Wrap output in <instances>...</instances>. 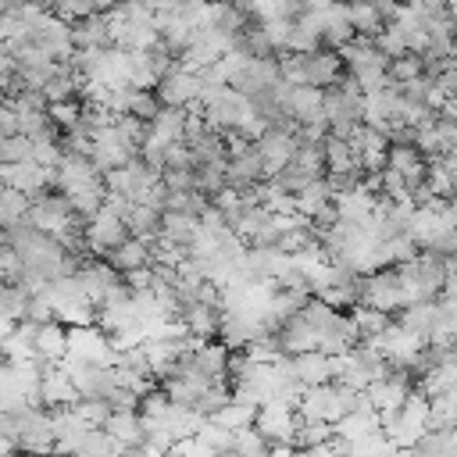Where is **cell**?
Returning <instances> with one entry per match:
<instances>
[{
  "label": "cell",
  "instance_id": "cell-1",
  "mask_svg": "<svg viewBox=\"0 0 457 457\" xmlns=\"http://www.w3.org/2000/svg\"><path fill=\"white\" fill-rule=\"evenodd\" d=\"M428 414H432V396L421 393V389H411V396L403 400L400 411H386L382 414V432L400 450H414L418 439L428 432Z\"/></svg>",
  "mask_w": 457,
  "mask_h": 457
},
{
  "label": "cell",
  "instance_id": "cell-2",
  "mask_svg": "<svg viewBox=\"0 0 457 457\" xmlns=\"http://www.w3.org/2000/svg\"><path fill=\"white\" fill-rule=\"evenodd\" d=\"M361 303L382 307L389 314L400 311L407 303V293H403V282H400V268L386 264V268H375V271L361 275Z\"/></svg>",
  "mask_w": 457,
  "mask_h": 457
},
{
  "label": "cell",
  "instance_id": "cell-3",
  "mask_svg": "<svg viewBox=\"0 0 457 457\" xmlns=\"http://www.w3.org/2000/svg\"><path fill=\"white\" fill-rule=\"evenodd\" d=\"M132 232H129V221L121 214H114L107 204L86 218V243H89V253L93 257H107L118 243H125Z\"/></svg>",
  "mask_w": 457,
  "mask_h": 457
},
{
  "label": "cell",
  "instance_id": "cell-4",
  "mask_svg": "<svg viewBox=\"0 0 457 457\" xmlns=\"http://www.w3.org/2000/svg\"><path fill=\"white\" fill-rule=\"evenodd\" d=\"M278 79H286L282 75V64H278V57H250L236 75H232V82L228 86H236L243 96H261V93H268V89H275V82Z\"/></svg>",
  "mask_w": 457,
  "mask_h": 457
},
{
  "label": "cell",
  "instance_id": "cell-5",
  "mask_svg": "<svg viewBox=\"0 0 457 457\" xmlns=\"http://www.w3.org/2000/svg\"><path fill=\"white\" fill-rule=\"evenodd\" d=\"M296 146H300L296 132H293V129H275V125L257 139V150H261V157H264L268 179H275V175L296 157Z\"/></svg>",
  "mask_w": 457,
  "mask_h": 457
},
{
  "label": "cell",
  "instance_id": "cell-6",
  "mask_svg": "<svg viewBox=\"0 0 457 457\" xmlns=\"http://www.w3.org/2000/svg\"><path fill=\"white\" fill-rule=\"evenodd\" d=\"M282 371L296 375L303 386H318V382H328L332 378V357L325 350H303V353H282L275 361Z\"/></svg>",
  "mask_w": 457,
  "mask_h": 457
},
{
  "label": "cell",
  "instance_id": "cell-7",
  "mask_svg": "<svg viewBox=\"0 0 457 457\" xmlns=\"http://www.w3.org/2000/svg\"><path fill=\"white\" fill-rule=\"evenodd\" d=\"M154 89H157L161 104L189 107V104H193V100H200V93H204V75H200V71H193V68H179V71L164 75Z\"/></svg>",
  "mask_w": 457,
  "mask_h": 457
},
{
  "label": "cell",
  "instance_id": "cell-8",
  "mask_svg": "<svg viewBox=\"0 0 457 457\" xmlns=\"http://www.w3.org/2000/svg\"><path fill=\"white\" fill-rule=\"evenodd\" d=\"M450 228H453V221L443 211V200L439 204H428V207H414L411 211V221H407V232L418 239V246H436Z\"/></svg>",
  "mask_w": 457,
  "mask_h": 457
},
{
  "label": "cell",
  "instance_id": "cell-9",
  "mask_svg": "<svg viewBox=\"0 0 457 457\" xmlns=\"http://www.w3.org/2000/svg\"><path fill=\"white\" fill-rule=\"evenodd\" d=\"M43 407H75L79 403V386L64 364H43Z\"/></svg>",
  "mask_w": 457,
  "mask_h": 457
},
{
  "label": "cell",
  "instance_id": "cell-10",
  "mask_svg": "<svg viewBox=\"0 0 457 457\" xmlns=\"http://www.w3.org/2000/svg\"><path fill=\"white\" fill-rule=\"evenodd\" d=\"M286 111L296 118V125H311V121H325V86H311V82H293Z\"/></svg>",
  "mask_w": 457,
  "mask_h": 457
},
{
  "label": "cell",
  "instance_id": "cell-11",
  "mask_svg": "<svg viewBox=\"0 0 457 457\" xmlns=\"http://www.w3.org/2000/svg\"><path fill=\"white\" fill-rule=\"evenodd\" d=\"M71 343H68V325L64 321H43L39 332H36V357L43 364H61L68 357Z\"/></svg>",
  "mask_w": 457,
  "mask_h": 457
},
{
  "label": "cell",
  "instance_id": "cell-12",
  "mask_svg": "<svg viewBox=\"0 0 457 457\" xmlns=\"http://www.w3.org/2000/svg\"><path fill=\"white\" fill-rule=\"evenodd\" d=\"M261 179H268V171H264V157H261L257 143H253L250 150L228 157V186H236V189H250V186L261 182Z\"/></svg>",
  "mask_w": 457,
  "mask_h": 457
},
{
  "label": "cell",
  "instance_id": "cell-13",
  "mask_svg": "<svg viewBox=\"0 0 457 457\" xmlns=\"http://www.w3.org/2000/svg\"><path fill=\"white\" fill-rule=\"evenodd\" d=\"M186 121H189V107H171L164 104L157 111V118L150 121V136L161 143H186Z\"/></svg>",
  "mask_w": 457,
  "mask_h": 457
},
{
  "label": "cell",
  "instance_id": "cell-14",
  "mask_svg": "<svg viewBox=\"0 0 457 457\" xmlns=\"http://www.w3.org/2000/svg\"><path fill=\"white\" fill-rule=\"evenodd\" d=\"M125 221H129V232L146 239V243H154L164 232V211L157 204H146V200H136L132 211L125 214Z\"/></svg>",
  "mask_w": 457,
  "mask_h": 457
},
{
  "label": "cell",
  "instance_id": "cell-15",
  "mask_svg": "<svg viewBox=\"0 0 457 457\" xmlns=\"http://www.w3.org/2000/svg\"><path fill=\"white\" fill-rule=\"evenodd\" d=\"M107 261L125 275V271H132V268L150 264V261H154V246H150L146 239H139V236H129L125 243H118V246L107 253Z\"/></svg>",
  "mask_w": 457,
  "mask_h": 457
},
{
  "label": "cell",
  "instance_id": "cell-16",
  "mask_svg": "<svg viewBox=\"0 0 457 457\" xmlns=\"http://www.w3.org/2000/svg\"><path fill=\"white\" fill-rule=\"evenodd\" d=\"M282 343H286V353H303V350H318V343H321V332L303 318V314H296V318H289L286 325H282Z\"/></svg>",
  "mask_w": 457,
  "mask_h": 457
},
{
  "label": "cell",
  "instance_id": "cell-17",
  "mask_svg": "<svg viewBox=\"0 0 457 457\" xmlns=\"http://www.w3.org/2000/svg\"><path fill=\"white\" fill-rule=\"evenodd\" d=\"M439 300H411V303H403L396 314H400V321L407 325V328H414V332H421L425 339H428V332H432V325H436V318H439Z\"/></svg>",
  "mask_w": 457,
  "mask_h": 457
},
{
  "label": "cell",
  "instance_id": "cell-18",
  "mask_svg": "<svg viewBox=\"0 0 457 457\" xmlns=\"http://www.w3.org/2000/svg\"><path fill=\"white\" fill-rule=\"evenodd\" d=\"M143 150H136V146H129L125 139H104V143H96L93 146V164L100 168V171H111V168H121V164H129L132 157H139Z\"/></svg>",
  "mask_w": 457,
  "mask_h": 457
},
{
  "label": "cell",
  "instance_id": "cell-19",
  "mask_svg": "<svg viewBox=\"0 0 457 457\" xmlns=\"http://www.w3.org/2000/svg\"><path fill=\"white\" fill-rule=\"evenodd\" d=\"M325 164H328V171H361V168H364L361 157L353 154L350 139H343V136H336V132L325 136Z\"/></svg>",
  "mask_w": 457,
  "mask_h": 457
},
{
  "label": "cell",
  "instance_id": "cell-20",
  "mask_svg": "<svg viewBox=\"0 0 457 457\" xmlns=\"http://www.w3.org/2000/svg\"><path fill=\"white\" fill-rule=\"evenodd\" d=\"M332 200H336V193H332V186H328V182H325V175H321V179H314L311 186H303V189L296 193V211H300V214H307V218L314 221V218H318Z\"/></svg>",
  "mask_w": 457,
  "mask_h": 457
},
{
  "label": "cell",
  "instance_id": "cell-21",
  "mask_svg": "<svg viewBox=\"0 0 457 457\" xmlns=\"http://www.w3.org/2000/svg\"><path fill=\"white\" fill-rule=\"evenodd\" d=\"M200 228H204V221H200L196 214H186V211H164V232H161L164 239L189 246V243L200 236Z\"/></svg>",
  "mask_w": 457,
  "mask_h": 457
},
{
  "label": "cell",
  "instance_id": "cell-22",
  "mask_svg": "<svg viewBox=\"0 0 457 457\" xmlns=\"http://www.w3.org/2000/svg\"><path fill=\"white\" fill-rule=\"evenodd\" d=\"M257 403H246V400H228L221 411H214L211 414V421H218V425H225V428H232V432H239V428H250L253 421H257Z\"/></svg>",
  "mask_w": 457,
  "mask_h": 457
},
{
  "label": "cell",
  "instance_id": "cell-23",
  "mask_svg": "<svg viewBox=\"0 0 457 457\" xmlns=\"http://www.w3.org/2000/svg\"><path fill=\"white\" fill-rule=\"evenodd\" d=\"M107 432H114L121 443L129 446H143V414L139 411H114L104 425Z\"/></svg>",
  "mask_w": 457,
  "mask_h": 457
},
{
  "label": "cell",
  "instance_id": "cell-24",
  "mask_svg": "<svg viewBox=\"0 0 457 457\" xmlns=\"http://www.w3.org/2000/svg\"><path fill=\"white\" fill-rule=\"evenodd\" d=\"M375 428H382V414L346 411V414L336 421V436H343L346 443H353V439H361V436H368V432H375Z\"/></svg>",
  "mask_w": 457,
  "mask_h": 457
},
{
  "label": "cell",
  "instance_id": "cell-25",
  "mask_svg": "<svg viewBox=\"0 0 457 457\" xmlns=\"http://www.w3.org/2000/svg\"><path fill=\"white\" fill-rule=\"evenodd\" d=\"M29 207H32V196L25 189L4 186V193H0V221H4V228L7 225H18L21 218H29Z\"/></svg>",
  "mask_w": 457,
  "mask_h": 457
},
{
  "label": "cell",
  "instance_id": "cell-26",
  "mask_svg": "<svg viewBox=\"0 0 457 457\" xmlns=\"http://www.w3.org/2000/svg\"><path fill=\"white\" fill-rule=\"evenodd\" d=\"M350 21H353L357 36H378L389 25L371 0H350Z\"/></svg>",
  "mask_w": 457,
  "mask_h": 457
},
{
  "label": "cell",
  "instance_id": "cell-27",
  "mask_svg": "<svg viewBox=\"0 0 457 457\" xmlns=\"http://www.w3.org/2000/svg\"><path fill=\"white\" fill-rule=\"evenodd\" d=\"M353 325H357V332H361V339H371V336H378L393 318H389V311H382V307H371V303H357L353 311Z\"/></svg>",
  "mask_w": 457,
  "mask_h": 457
},
{
  "label": "cell",
  "instance_id": "cell-28",
  "mask_svg": "<svg viewBox=\"0 0 457 457\" xmlns=\"http://www.w3.org/2000/svg\"><path fill=\"white\" fill-rule=\"evenodd\" d=\"M161 107H164V104H161V96H157V89H143V86H129V100H125V111H129V114H139V118H146V121H154Z\"/></svg>",
  "mask_w": 457,
  "mask_h": 457
},
{
  "label": "cell",
  "instance_id": "cell-29",
  "mask_svg": "<svg viewBox=\"0 0 457 457\" xmlns=\"http://www.w3.org/2000/svg\"><path fill=\"white\" fill-rule=\"evenodd\" d=\"M232 453H250V457H257V453H271V439H268L257 425L239 428L236 439H232Z\"/></svg>",
  "mask_w": 457,
  "mask_h": 457
},
{
  "label": "cell",
  "instance_id": "cell-30",
  "mask_svg": "<svg viewBox=\"0 0 457 457\" xmlns=\"http://www.w3.org/2000/svg\"><path fill=\"white\" fill-rule=\"evenodd\" d=\"M428 186L436 189V196H439V200H446V196H453V193H457V175L450 171V164H446L443 157L428 161Z\"/></svg>",
  "mask_w": 457,
  "mask_h": 457
},
{
  "label": "cell",
  "instance_id": "cell-31",
  "mask_svg": "<svg viewBox=\"0 0 457 457\" xmlns=\"http://www.w3.org/2000/svg\"><path fill=\"white\" fill-rule=\"evenodd\" d=\"M389 75H393L396 82H407V79H418V75H425V54H414V50H407V54L393 57V61H389Z\"/></svg>",
  "mask_w": 457,
  "mask_h": 457
},
{
  "label": "cell",
  "instance_id": "cell-32",
  "mask_svg": "<svg viewBox=\"0 0 457 457\" xmlns=\"http://www.w3.org/2000/svg\"><path fill=\"white\" fill-rule=\"evenodd\" d=\"M32 157V136L18 132V136H0V164H14V161H29Z\"/></svg>",
  "mask_w": 457,
  "mask_h": 457
},
{
  "label": "cell",
  "instance_id": "cell-33",
  "mask_svg": "<svg viewBox=\"0 0 457 457\" xmlns=\"http://www.w3.org/2000/svg\"><path fill=\"white\" fill-rule=\"evenodd\" d=\"M75 411H79L86 421H93V425H107V418L114 414V407H111L107 396H79Z\"/></svg>",
  "mask_w": 457,
  "mask_h": 457
},
{
  "label": "cell",
  "instance_id": "cell-34",
  "mask_svg": "<svg viewBox=\"0 0 457 457\" xmlns=\"http://www.w3.org/2000/svg\"><path fill=\"white\" fill-rule=\"evenodd\" d=\"M82 111H86V104L82 100H57V104H50V118H54V125L64 132V129H71V125H79V118H82Z\"/></svg>",
  "mask_w": 457,
  "mask_h": 457
},
{
  "label": "cell",
  "instance_id": "cell-35",
  "mask_svg": "<svg viewBox=\"0 0 457 457\" xmlns=\"http://www.w3.org/2000/svg\"><path fill=\"white\" fill-rule=\"evenodd\" d=\"M261 29L268 32V39L275 43V50L282 54V50L289 46V36H293V29H296V18H282V14H275V18L261 21Z\"/></svg>",
  "mask_w": 457,
  "mask_h": 457
},
{
  "label": "cell",
  "instance_id": "cell-36",
  "mask_svg": "<svg viewBox=\"0 0 457 457\" xmlns=\"http://www.w3.org/2000/svg\"><path fill=\"white\" fill-rule=\"evenodd\" d=\"M275 182H278L286 193H293V196H296L303 186H311V182H314V175H307V171H303L296 161H289V164H286V168L275 175Z\"/></svg>",
  "mask_w": 457,
  "mask_h": 457
},
{
  "label": "cell",
  "instance_id": "cell-37",
  "mask_svg": "<svg viewBox=\"0 0 457 457\" xmlns=\"http://www.w3.org/2000/svg\"><path fill=\"white\" fill-rule=\"evenodd\" d=\"M375 43H378V50H386L389 57L407 54V36H403V29H400V25H393V21L375 36Z\"/></svg>",
  "mask_w": 457,
  "mask_h": 457
},
{
  "label": "cell",
  "instance_id": "cell-38",
  "mask_svg": "<svg viewBox=\"0 0 457 457\" xmlns=\"http://www.w3.org/2000/svg\"><path fill=\"white\" fill-rule=\"evenodd\" d=\"M7 104H14L18 111H50V96L36 86H25L18 96H7Z\"/></svg>",
  "mask_w": 457,
  "mask_h": 457
},
{
  "label": "cell",
  "instance_id": "cell-39",
  "mask_svg": "<svg viewBox=\"0 0 457 457\" xmlns=\"http://www.w3.org/2000/svg\"><path fill=\"white\" fill-rule=\"evenodd\" d=\"M168 189H196V168H164Z\"/></svg>",
  "mask_w": 457,
  "mask_h": 457
},
{
  "label": "cell",
  "instance_id": "cell-40",
  "mask_svg": "<svg viewBox=\"0 0 457 457\" xmlns=\"http://www.w3.org/2000/svg\"><path fill=\"white\" fill-rule=\"evenodd\" d=\"M125 282L132 286V293H143V289H154V282H157V271H154V264H143V268H132V271H125Z\"/></svg>",
  "mask_w": 457,
  "mask_h": 457
},
{
  "label": "cell",
  "instance_id": "cell-41",
  "mask_svg": "<svg viewBox=\"0 0 457 457\" xmlns=\"http://www.w3.org/2000/svg\"><path fill=\"white\" fill-rule=\"evenodd\" d=\"M61 18H68V21H75V18H86V14H93L96 7H93V0H57V7H54Z\"/></svg>",
  "mask_w": 457,
  "mask_h": 457
},
{
  "label": "cell",
  "instance_id": "cell-42",
  "mask_svg": "<svg viewBox=\"0 0 457 457\" xmlns=\"http://www.w3.org/2000/svg\"><path fill=\"white\" fill-rule=\"evenodd\" d=\"M375 7H378V14L386 18V21H393L396 18V11H400V0H371Z\"/></svg>",
  "mask_w": 457,
  "mask_h": 457
},
{
  "label": "cell",
  "instance_id": "cell-43",
  "mask_svg": "<svg viewBox=\"0 0 457 457\" xmlns=\"http://www.w3.org/2000/svg\"><path fill=\"white\" fill-rule=\"evenodd\" d=\"M179 4H182V0H146V7H150L154 14H161V11H179Z\"/></svg>",
  "mask_w": 457,
  "mask_h": 457
},
{
  "label": "cell",
  "instance_id": "cell-44",
  "mask_svg": "<svg viewBox=\"0 0 457 457\" xmlns=\"http://www.w3.org/2000/svg\"><path fill=\"white\" fill-rule=\"evenodd\" d=\"M443 211H446V214H450V221H453V228H457V193H453V196H446V200H443Z\"/></svg>",
  "mask_w": 457,
  "mask_h": 457
},
{
  "label": "cell",
  "instance_id": "cell-45",
  "mask_svg": "<svg viewBox=\"0 0 457 457\" xmlns=\"http://www.w3.org/2000/svg\"><path fill=\"white\" fill-rule=\"evenodd\" d=\"M114 4H118V0H93V7H96V11H111Z\"/></svg>",
  "mask_w": 457,
  "mask_h": 457
}]
</instances>
